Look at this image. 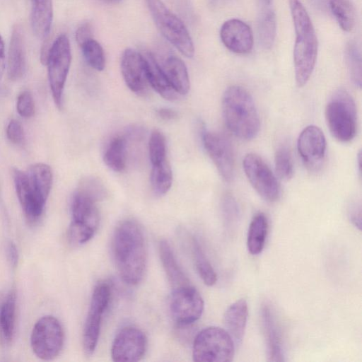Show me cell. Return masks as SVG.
<instances>
[{"label": "cell", "mask_w": 362, "mask_h": 362, "mask_svg": "<svg viewBox=\"0 0 362 362\" xmlns=\"http://www.w3.org/2000/svg\"><path fill=\"white\" fill-rule=\"evenodd\" d=\"M113 259L121 279L134 286L142 279L146 265V247L143 230L132 219L120 222L112 239Z\"/></svg>", "instance_id": "cell-1"}, {"label": "cell", "mask_w": 362, "mask_h": 362, "mask_svg": "<svg viewBox=\"0 0 362 362\" xmlns=\"http://www.w3.org/2000/svg\"><path fill=\"white\" fill-rule=\"evenodd\" d=\"M296 33L293 64L298 87L308 81L315 66L318 42L308 13L300 0H288Z\"/></svg>", "instance_id": "cell-2"}, {"label": "cell", "mask_w": 362, "mask_h": 362, "mask_svg": "<svg viewBox=\"0 0 362 362\" xmlns=\"http://www.w3.org/2000/svg\"><path fill=\"white\" fill-rule=\"evenodd\" d=\"M222 112L228 130L242 140L255 138L259 130V117L250 93L240 86H231L224 92Z\"/></svg>", "instance_id": "cell-3"}, {"label": "cell", "mask_w": 362, "mask_h": 362, "mask_svg": "<svg viewBox=\"0 0 362 362\" xmlns=\"http://www.w3.org/2000/svg\"><path fill=\"white\" fill-rule=\"evenodd\" d=\"M325 119L333 137L342 143L351 141L357 132V114L354 99L345 90H336L325 107Z\"/></svg>", "instance_id": "cell-4"}, {"label": "cell", "mask_w": 362, "mask_h": 362, "mask_svg": "<svg viewBox=\"0 0 362 362\" xmlns=\"http://www.w3.org/2000/svg\"><path fill=\"white\" fill-rule=\"evenodd\" d=\"M71 61L70 43L65 34L59 35L49 48L41 52V62L47 66L49 86L58 108L62 107L64 88Z\"/></svg>", "instance_id": "cell-5"}, {"label": "cell", "mask_w": 362, "mask_h": 362, "mask_svg": "<svg viewBox=\"0 0 362 362\" xmlns=\"http://www.w3.org/2000/svg\"><path fill=\"white\" fill-rule=\"evenodd\" d=\"M71 222L67 231L69 242L72 245H80L89 241L97 231L100 215L96 202L76 190L71 204Z\"/></svg>", "instance_id": "cell-6"}, {"label": "cell", "mask_w": 362, "mask_h": 362, "mask_svg": "<svg viewBox=\"0 0 362 362\" xmlns=\"http://www.w3.org/2000/svg\"><path fill=\"white\" fill-rule=\"evenodd\" d=\"M235 343L226 329L208 327L195 337L192 357L198 362H229L233 358Z\"/></svg>", "instance_id": "cell-7"}, {"label": "cell", "mask_w": 362, "mask_h": 362, "mask_svg": "<svg viewBox=\"0 0 362 362\" xmlns=\"http://www.w3.org/2000/svg\"><path fill=\"white\" fill-rule=\"evenodd\" d=\"M151 15L163 36L187 57L194 53L189 33L182 21L172 13L162 0H145Z\"/></svg>", "instance_id": "cell-8"}, {"label": "cell", "mask_w": 362, "mask_h": 362, "mask_svg": "<svg viewBox=\"0 0 362 362\" xmlns=\"http://www.w3.org/2000/svg\"><path fill=\"white\" fill-rule=\"evenodd\" d=\"M64 341L60 322L54 316L46 315L35 324L30 336V346L35 355L43 361H50L59 356Z\"/></svg>", "instance_id": "cell-9"}, {"label": "cell", "mask_w": 362, "mask_h": 362, "mask_svg": "<svg viewBox=\"0 0 362 362\" xmlns=\"http://www.w3.org/2000/svg\"><path fill=\"white\" fill-rule=\"evenodd\" d=\"M110 297L111 287L107 282L101 281L94 288L83 332V346L87 355H91L97 346L103 316Z\"/></svg>", "instance_id": "cell-10"}, {"label": "cell", "mask_w": 362, "mask_h": 362, "mask_svg": "<svg viewBox=\"0 0 362 362\" xmlns=\"http://www.w3.org/2000/svg\"><path fill=\"white\" fill-rule=\"evenodd\" d=\"M245 173L257 194L269 202H274L280 197L281 189L276 176L258 155L247 154L243 162Z\"/></svg>", "instance_id": "cell-11"}, {"label": "cell", "mask_w": 362, "mask_h": 362, "mask_svg": "<svg viewBox=\"0 0 362 362\" xmlns=\"http://www.w3.org/2000/svg\"><path fill=\"white\" fill-rule=\"evenodd\" d=\"M171 316L180 326H188L198 320L204 311V300L191 284L173 289L169 300Z\"/></svg>", "instance_id": "cell-12"}, {"label": "cell", "mask_w": 362, "mask_h": 362, "mask_svg": "<svg viewBox=\"0 0 362 362\" xmlns=\"http://www.w3.org/2000/svg\"><path fill=\"white\" fill-rule=\"evenodd\" d=\"M147 339L139 328L126 326L116 334L111 347V357L114 361L135 362L145 354Z\"/></svg>", "instance_id": "cell-13"}, {"label": "cell", "mask_w": 362, "mask_h": 362, "mask_svg": "<svg viewBox=\"0 0 362 362\" xmlns=\"http://www.w3.org/2000/svg\"><path fill=\"white\" fill-rule=\"evenodd\" d=\"M204 148L226 182L233 180L235 158L229 139L222 134L204 132L202 134Z\"/></svg>", "instance_id": "cell-14"}, {"label": "cell", "mask_w": 362, "mask_h": 362, "mask_svg": "<svg viewBox=\"0 0 362 362\" xmlns=\"http://www.w3.org/2000/svg\"><path fill=\"white\" fill-rule=\"evenodd\" d=\"M297 148L305 165L316 170L322 163L326 153L327 142L323 132L315 125L306 127L299 134Z\"/></svg>", "instance_id": "cell-15"}, {"label": "cell", "mask_w": 362, "mask_h": 362, "mask_svg": "<svg viewBox=\"0 0 362 362\" xmlns=\"http://www.w3.org/2000/svg\"><path fill=\"white\" fill-rule=\"evenodd\" d=\"M220 37L224 46L234 53L245 54L252 49L254 37L252 29L241 20L233 18L226 21L221 28Z\"/></svg>", "instance_id": "cell-16"}, {"label": "cell", "mask_w": 362, "mask_h": 362, "mask_svg": "<svg viewBox=\"0 0 362 362\" xmlns=\"http://www.w3.org/2000/svg\"><path fill=\"white\" fill-rule=\"evenodd\" d=\"M121 71L128 88L136 94H144L147 88L144 62L141 53L127 49L122 56Z\"/></svg>", "instance_id": "cell-17"}, {"label": "cell", "mask_w": 362, "mask_h": 362, "mask_svg": "<svg viewBox=\"0 0 362 362\" xmlns=\"http://www.w3.org/2000/svg\"><path fill=\"white\" fill-rule=\"evenodd\" d=\"M16 299L13 287L0 292V345L4 348L11 345L15 335Z\"/></svg>", "instance_id": "cell-18"}, {"label": "cell", "mask_w": 362, "mask_h": 362, "mask_svg": "<svg viewBox=\"0 0 362 362\" xmlns=\"http://www.w3.org/2000/svg\"><path fill=\"white\" fill-rule=\"evenodd\" d=\"M13 179L16 194L27 220L30 223L37 221L43 213L45 204L33 192L25 173L15 169Z\"/></svg>", "instance_id": "cell-19"}, {"label": "cell", "mask_w": 362, "mask_h": 362, "mask_svg": "<svg viewBox=\"0 0 362 362\" xmlns=\"http://www.w3.org/2000/svg\"><path fill=\"white\" fill-rule=\"evenodd\" d=\"M26 68L24 37L22 28L16 24L12 29L7 60V71L10 80L23 77Z\"/></svg>", "instance_id": "cell-20"}, {"label": "cell", "mask_w": 362, "mask_h": 362, "mask_svg": "<svg viewBox=\"0 0 362 362\" xmlns=\"http://www.w3.org/2000/svg\"><path fill=\"white\" fill-rule=\"evenodd\" d=\"M247 315V303L243 298L232 303L225 311L223 322L226 330L235 344H240L243 341Z\"/></svg>", "instance_id": "cell-21"}, {"label": "cell", "mask_w": 362, "mask_h": 362, "mask_svg": "<svg viewBox=\"0 0 362 362\" xmlns=\"http://www.w3.org/2000/svg\"><path fill=\"white\" fill-rule=\"evenodd\" d=\"M262 320L269 361H284V355L280 331L272 310L268 305H263L262 308Z\"/></svg>", "instance_id": "cell-22"}, {"label": "cell", "mask_w": 362, "mask_h": 362, "mask_svg": "<svg viewBox=\"0 0 362 362\" xmlns=\"http://www.w3.org/2000/svg\"><path fill=\"white\" fill-rule=\"evenodd\" d=\"M144 62L148 83L163 98L173 100L177 98V93L170 85L160 65L154 56L149 52L141 54Z\"/></svg>", "instance_id": "cell-23"}, {"label": "cell", "mask_w": 362, "mask_h": 362, "mask_svg": "<svg viewBox=\"0 0 362 362\" xmlns=\"http://www.w3.org/2000/svg\"><path fill=\"white\" fill-rule=\"evenodd\" d=\"M170 85L179 95L189 92L190 83L187 67L180 58L175 56L168 57L160 66Z\"/></svg>", "instance_id": "cell-24"}, {"label": "cell", "mask_w": 362, "mask_h": 362, "mask_svg": "<svg viewBox=\"0 0 362 362\" xmlns=\"http://www.w3.org/2000/svg\"><path fill=\"white\" fill-rule=\"evenodd\" d=\"M158 252L163 267L173 288L190 284L187 276L178 264L173 250L166 240L160 241Z\"/></svg>", "instance_id": "cell-25"}, {"label": "cell", "mask_w": 362, "mask_h": 362, "mask_svg": "<svg viewBox=\"0 0 362 362\" xmlns=\"http://www.w3.org/2000/svg\"><path fill=\"white\" fill-rule=\"evenodd\" d=\"M26 175L33 192L37 198L45 204L52 182V173L50 167L42 163H35L30 166Z\"/></svg>", "instance_id": "cell-26"}, {"label": "cell", "mask_w": 362, "mask_h": 362, "mask_svg": "<svg viewBox=\"0 0 362 362\" xmlns=\"http://www.w3.org/2000/svg\"><path fill=\"white\" fill-rule=\"evenodd\" d=\"M31 25L39 38L46 37L50 30L53 9L52 0H31Z\"/></svg>", "instance_id": "cell-27"}, {"label": "cell", "mask_w": 362, "mask_h": 362, "mask_svg": "<svg viewBox=\"0 0 362 362\" xmlns=\"http://www.w3.org/2000/svg\"><path fill=\"white\" fill-rule=\"evenodd\" d=\"M269 223L263 213L257 214L252 219L247 235V247L253 255L260 254L265 245Z\"/></svg>", "instance_id": "cell-28"}, {"label": "cell", "mask_w": 362, "mask_h": 362, "mask_svg": "<svg viewBox=\"0 0 362 362\" xmlns=\"http://www.w3.org/2000/svg\"><path fill=\"white\" fill-rule=\"evenodd\" d=\"M103 160L115 172L124 170L127 162V141L124 136H117L111 139L105 151Z\"/></svg>", "instance_id": "cell-29"}, {"label": "cell", "mask_w": 362, "mask_h": 362, "mask_svg": "<svg viewBox=\"0 0 362 362\" xmlns=\"http://www.w3.org/2000/svg\"><path fill=\"white\" fill-rule=\"evenodd\" d=\"M276 32L274 11L269 6H264L257 22V33L261 46L267 49L274 45Z\"/></svg>", "instance_id": "cell-30"}, {"label": "cell", "mask_w": 362, "mask_h": 362, "mask_svg": "<svg viewBox=\"0 0 362 362\" xmlns=\"http://www.w3.org/2000/svg\"><path fill=\"white\" fill-rule=\"evenodd\" d=\"M191 245L192 257L199 276L206 285L209 286L214 285L217 281V275L199 242L193 238Z\"/></svg>", "instance_id": "cell-31"}, {"label": "cell", "mask_w": 362, "mask_h": 362, "mask_svg": "<svg viewBox=\"0 0 362 362\" xmlns=\"http://www.w3.org/2000/svg\"><path fill=\"white\" fill-rule=\"evenodd\" d=\"M150 180L155 194L163 195L170 189L173 182V173L167 159L152 165Z\"/></svg>", "instance_id": "cell-32"}, {"label": "cell", "mask_w": 362, "mask_h": 362, "mask_svg": "<svg viewBox=\"0 0 362 362\" xmlns=\"http://www.w3.org/2000/svg\"><path fill=\"white\" fill-rule=\"evenodd\" d=\"M330 10L340 28L351 32L356 24L355 8L349 0H330Z\"/></svg>", "instance_id": "cell-33"}, {"label": "cell", "mask_w": 362, "mask_h": 362, "mask_svg": "<svg viewBox=\"0 0 362 362\" xmlns=\"http://www.w3.org/2000/svg\"><path fill=\"white\" fill-rule=\"evenodd\" d=\"M346 60L354 84L361 87V54L359 47L354 41L348 42L345 50Z\"/></svg>", "instance_id": "cell-34"}, {"label": "cell", "mask_w": 362, "mask_h": 362, "mask_svg": "<svg viewBox=\"0 0 362 362\" xmlns=\"http://www.w3.org/2000/svg\"><path fill=\"white\" fill-rule=\"evenodd\" d=\"M86 62L93 69L102 71L105 68V59L103 49L93 38L88 40L80 45Z\"/></svg>", "instance_id": "cell-35"}, {"label": "cell", "mask_w": 362, "mask_h": 362, "mask_svg": "<svg viewBox=\"0 0 362 362\" xmlns=\"http://www.w3.org/2000/svg\"><path fill=\"white\" fill-rule=\"evenodd\" d=\"M275 170L278 177L285 181L293 175V162L289 148L286 146H279L274 156Z\"/></svg>", "instance_id": "cell-36"}, {"label": "cell", "mask_w": 362, "mask_h": 362, "mask_svg": "<svg viewBox=\"0 0 362 362\" xmlns=\"http://www.w3.org/2000/svg\"><path fill=\"white\" fill-rule=\"evenodd\" d=\"M148 153L152 165L158 164L166 158V141L164 135L158 129H154L148 141Z\"/></svg>", "instance_id": "cell-37"}, {"label": "cell", "mask_w": 362, "mask_h": 362, "mask_svg": "<svg viewBox=\"0 0 362 362\" xmlns=\"http://www.w3.org/2000/svg\"><path fill=\"white\" fill-rule=\"evenodd\" d=\"M77 190L86 194L96 202L103 199L107 194L106 189L103 182L94 177H86L82 179Z\"/></svg>", "instance_id": "cell-38"}, {"label": "cell", "mask_w": 362, "mask_h": 362, "mask_svg": "<svg viewBox=\"0 0 362 362\" xmlns=\"http://www.w3.org/2000/svg\"><path fill=\"white\" fill-rule=\"evenodd\" d=\"M223 216L229 228L235 226L240 218V209L235 199L230 194L224 195L221 202Z\"/></svg>", "instance_id": "cell-39"}, {"label": "cell", "mask_w": 362, "mask_h": 362, "mask_svg": "<svg viewBox=\"0 0 362 362\" xmlns=\"http://www.w3.org/2000/svg\"><path fill=\"white\" fill-rule=\"evenodd\" d=\"M16 109L18 114L25 118L31 117L35 112V103L29 91H23L17 98Z\"/></svg>", "instance_id": "cell-40"}, {"label": "cell", "mask_w": 362, "mask_h": 362, "mask_svg": "<svg viewBox=\"0 0 362 362\" xmlns=\"http://www.w3.org/2000/svg\"><path fill=\"white\" fill-rule=\"evenodd\" d=\"M6 135L10 141L15 144H22L25 139L23 128L16 119L9 122L6 128Z\"/></svg>", "instance_id": "cell-41"}, {"label": "cell", "mask_w": 362, "mask_h": 362, "mask_svg": "<svg viewBox=\"0 0 362 362\" xmlns=\"http://www.w3.org/2000/svg\"><path fill=\"white\" fill-rule=\"evenodd\" d=\"M93 38L92 26L89 23L81 24L76 31V40L80 46L84 42Z\"/></svg>", "instance_id": "cell-42"}, {"label": "cell", "mask_w": 362, "mask_h": 362, "mask_svg": "<svg viewBox=\"0 0 362 362\" xmlns=\"http://www.w3.org/2000/svg\"><path fill=\"white\" fill-rule=\"evenodd\" d=\"M350 221L359 230L361 228V204L353 203L348 210Z\"/></svg>", "instance_id": "cell-43"}, {"label": "cell", "mask_w": 362, "mask_h": 362, "mask_svg": "<svg viewBox=\"0 0 362 362\" xmlns=\"http://www.w3.org/2000/svg\"><path fill=\"white\" fill-rule=\"evenodd\" d=\"M6 255L11 266L16 267L18 263V255L16 245L11 241L7 244Z\"/></svg>", "instance_id": "cell-44"}, {"label": "cell", "mask_w": 362, "mask_h": 362, "mask_svg": "<svg viewBox=\"0 0 362 362\" xmlns=\"http://www.w3.org/2000/svg\"><path fill=\"white\" fill-rule=\"evenodd\" d=\"M157 114L160 118L164 120H173L177 118V112L170 108L162 107L157 110Z\"/></svg>", "instance_id": "cell-45"}, {"label": "cell", "mask_w": 362, "mask_h": 362, "mask_svg": "<svg viewBox=\"0 0 362 362\" xmlns=\"http://www.w3.org/2000/svg\"><path fill=\"white\" fill-rule=\"evenodd\" d=\"M5 67V51L4 40L0 35V81L2 78Z\"/></svg>", "instance_id": "cell-46"}, {"label": "cell", "mask_w": 362, "mask_h": 362, "mask_svg": "<svg viewBox=\"0 0 362 362\" xmlns=\"http://www.w3.org/2000/svg\"><path fill=\"white\" fill-rule=\"evenodd\" d=\"M264 6H269L272 3V0H260Z\"/></svg>", "instance_id": "cell-47"}, {"label": "cell", "mask_w": 362, "mask_h": 362, "mask_svg": "<svg viewBox=\"0 0 362 362\" xmlns=\"http://www.w3.org/2000/svg\"><path fill=\"white\" fill-rule=\"evenodd\" d=\"M106 2H108V3H117L122 0H103Z\"/></svg>", "instance_id": "cell-48"}]
</instances>
